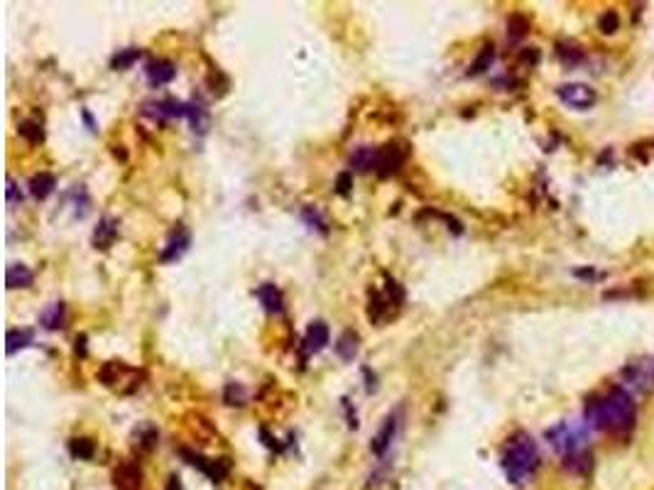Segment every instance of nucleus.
<instances>
[{
  "label": "nucleus",
  "instance_id": "1",
  "mask_svg": "<svg viewBox=\"0 0 654 490\" xmlns=\"http://www.w3.org/2000/svg\"><path fill=\"white\" fill-rule=\"evenodd\" d=\"M635 402L628 390L613 388L603 397H595L586 407V424L610 434H628L635 426Z\"/></svg>",
  "mask_w": 654,
  "mask_h": 490
},
{
  "label": "nucleus",
  "instance_id": "2",
  "mask_svg": "<svg viewBox=\"0 0 654 490\" xmlns=\"http://www.w3.org/2000/svg\"><path fill=\"white\" fill-rule=\"evenodd\" d=\"M539 466V451L530 434H515L503 453V469L510 483H525Z\"/></svg>",
  "mask_w": 654,
  "mask_h": 490
},
{
  "label": "nucleus",
  "instance_id": "3",
  "mask_svg": "<svg viewBox=\"0 0 654 490\" xmlns=\"http://www.w3.org/2000/svg\"><path fill=\"white\" fill-rule=\"evenodd\" d=\"M586 437H588V424H581V422H561V424H557L554 429L547 431L549 444L561 456L583 451Z\"/></svg>",
  "mask_w": 654,
  "mask_h": 490
},
{
  "label": "nucleus",
  "instance_id": "4",
  "mask_svg": "<svg viewBox=\"0 0 654 490\" xmlns=\"http://www.w3.org/2000/svg\"><path fill=\"white\" fill-rule=\"evenodd\" d=\"M407 160V150L400 142H387V145L377 147V160H375V172L380 177H390L397 169L402 167Z\"/></svg>",
  "mask_w": 654,
  "mask_h": 490
},
{
  "label": "nucleus",
  "instance_id": "5",
  "mask_svg": "<svg viewBox=\"0 0 654 490\" xmlns=\"http://www.w3.org/2000/svg\"><path fill=\"white\" fill-rule=\"evenodd\" d=\"M557 96L568 108H576V111H588L595 103V91L588 84H561L557 88Z\"/></svg>",
  "mask_w": 654,
  "mask_h": 490
},
{
  "label": "nucleus",
  "instance_id": "6",
  "mask_svg": "<svg viewBox=\"0 0 654 490\" xmlns=\"http://www.w3.org/2000/svg\"><path fill=\"white\" fill-rule=\"evenodd\" d=\"M622 375L628 377V383L633 385L635 390H642L647 393L649 388H654V358L652 361H639L633 363V366L625 368Z\"/></svg>",
  "mask_w": 654,
  "mask_h": 490
},
{
  "label": "nucleus",
  "instance_id": "7",
  "mask_svg": "<svg viewBox=\"0 0 654 490\" xmlns=\"http://www.w3.org/2000/svg\"><path fill=\"white\" fill-rule=\"evenodd\" d=\"M184 456L189 458V464L191 466H198V469L204 471L206 475H209L211 480H221L228 475V471H231V466H228V461L225 458H204L198 456V453H184Z\"/></svg>",
  "mask_w": 654,
  "mask_h": 490
},
{
  "label": "nucleus",
  "instance_id": "8",
  "mask_svg": "<svg viewBox=\"0 0 654 490\" xmlns=\"http://www.w3.org/2000/svg\"><path fill=\"white\" fill-rule=\"evenodd\" d=\"M145 74H147V79H150L152 86H162V84H169V81L177 76V66L167 59H157V62H150V64H147Z\"/></svg>",
  "mask_w": 654,
  "mask_h": 490
},
{
  "label": "nucleus",
  "instance_id": "9",
  "mask_svg": "<svg viewBox=\"0 0 654 490\" xmlns=\"http://www.w3.org/2000/svg\"><path fill=\"white\" fill-rule=\"evenodd\" d=\"M328 326L324 321H314L306 329V336H304V348H306V353H319V350H324L326 348V343H328Z\"/></svg>",
  "mask_w": 654,
  "mask_h": 490
},
{
  "label": "nucleus",
  "instance_id": "10",
  "mask_svg": "<svg viewBox=\"0 0 654 490\" xmlns=\"http://www.w3.org/2000/svg\"><path fill=\"white\" fill-rule=\"evenodd\" d=\"M140 480H142V471L135 464H123L115 471V485H118L120 490H138Z\"/></svg>",
  "mask_w": 654,
  "mask_h": 490
},
{
  "label": "nucleus",
  "instance_id": "11",
  "mask_svg": "<svg viewBox=\"0 0 654 490\" xmlns=\"http://www.w3.org/2000/svg\"><path fill=\"white\" fill-rule=\"evenodd\" d=\"M189 248V233L187 231H177L172 233L169 243H167L165 253H162V263H172V260H179Z\"/></svg>",
  "mask_w": 654,
  "mask_h": 490
},
{
  "label": "nucleus",
  "instance_id": "12",
  "mask_svg": "<svg viewBox=\"0 0 654 490\" xmlns=\"http://www.w3.org/2000/svg\"><path fill=\"white\" fill-rule=\"evenodd\" d=\"M563 469L571 471V473L576 475H586L590 469H593V456H590L588 451H576V453H568V456H563Z\"/></svg>",
  "mask_w": 654,
  "mask_h": 490
},
{
  "label": "nucleus",
  "instance_id": "13",
  "mask_svg": "<svg viewBox=\"0 0 654 490\" xmlns=\"http://www.w3.org/2000/svg\"><path fill=\"white\" fill-rule=\"evenodd\" d=\"M395 431H397V420H395V417H387L385 424H382V429L377 431L375 437H373V444H371L373 453L382 456V453L387 451V446H390L392 437H395Z\"/></svg>",
  "mask_w": 654,
  "mask_h": 490
},
{
  "label": "nucleus",
  "instance_id": "14",
  "mask_svg": "<svg viewBox=\"0 0 654 490\" xmlns=\"http://www.w3.org/2000/svg\"><path fill=\"white\" fill-rule=\"evenodd\" d=\"M32 280H35L32 270L27 267V265H20V263L10 265L6 272V282L10 290H17V287H30L32 285Z\"/></svg>",
  "mask_w": 654,
  "mask_h": 490
},
{
  "label": "nucleus",
  "instance_id": "15",
  "mask_svg": "<svg viewBox=\"0 0 654 490\" xmlns=\"http://www.w3.org/2000/svg\"><path fill=\"white\" fill-rule=\"evenodd\" d=\"M258 299H260V304H263L265 309H268L270 314H279L282 312V292L277 290L274 285H263V287H258Z\"/></svg>",
  "mask_w": 654,
  "mask_h": 490
},
{
  "label": "nucleus",
  "instance_id": "16",
  "mask_svg": "<svg viewBox=\"0 0 654 490\" xmlns=\"http://www.w3.org/2000/svg\"><path fill=\"white\" fill-rule=\"evenodd\" d=\"M54 187H57V179L49 172H39L30 179V191H32V196H37V199H47L54 191Z\"/></svg>",
  "mask_w": 654,
  "mask_h": 490
},
{
  "label": "nucleus",
  "instance_id": "17",
  "mask_svg": "<svg viewBox=\"0 0 654 490\" xmlns=\"http://www.w3.org/2000/svg\"><path fill=\"white\" fill-rule=\"evenodd\" d=\"M358 343H360L358 334H353V331H346V334L336 341L338 358H341V361H353L355 353H358Z\"/></svg>",
  "mask_w": 654,
  "mask_h": 490
},
{
  "label": "nucleus",
  "instance_id": "18",
  "mask_svg": "<svg viewBox=\"0 0 654 490\" xmlns=\"http://www.w3.org/2000/svg\"><path fill=\"white\" fill-rule=\"evenodd\" d=\"M39 321H42V326L49 331L62 329V326H64V304L62 302L49 304V307L42 312V317H39Z\"/></svg>",
  "mask_w": 654,
  "mask_h": 490
},
{
  "label": "nucleus",
  "instance_id": "19",
  "mask_svg": "<svg viewBox=\"0 0 654 490\" xmlns=\"http://www.w3.org/2000/svg\"><path fill=\"white\" fill-rule=\"evenodd\" d=\"M377 160V147H358V150L351 155V164L360 172H368V169H375Z\"/></svg>",
  "mask_w": 654,
  "mask_h": 490
},
{
  "label": "nucleus",
  "instance_id": "20",
  "mask_svg": "<svg viewBox=\"0 0 654 490\" xmlns=\"http://www.w3.org/2000/svg\"><path fill=\"white\" fill-rule=\"evenodd\" d=\"M115 233H118V226H115L111 218L101 221V226H98L96 233H93V243H96V248H111L113 241H115Z\"/></svg>",
  "mask_w": 654,
  "mask_h": 490
},
{
  "label": "nucleus",
  "instance_id": "21",
  "mask_svg": "<svg viewBox=\"0 0 654 490\" xmlns=\"http://www.w3.org/2000/svg\"><path fill=\"white\" fill-rule=\"evenodd\" d=\"M32 343V331H27V329H22V331H17V329H12V331H8V346H6V350H8V356H12L17 348H25V346H30Z\"/></svg>",
  "mask_w": 654,
  "mask_h": 490
},
{
  "label": "nucleus",
  "instance_id": "22",
  "mask_svg": "<svg viewBox=\"0 0 654 490\" xmlns=\"http://www.w3.org/2000/svg\"><path fill=\"white\" fill-rule=\"evenodd\" d=\"M17 133H20L27 142H32V145H39V142L44 140V130H42V125L35 123V120H22V123L17 125Z\"/></svg>",
  "mask_w": 654,
  "mask_h": 490
},
{
  "label": "nucleus",
  "instance_id": "23",
  "mask_svg": "<svg viewBox=\"0 0 654 490\" xmlns=\"http://www.w3.org/2000/svg\"><path fill=\"white\" fill-rule=\"evenodd\" d=\"M493 59H495V49L490 47H483L480 49V54L476 57V62L471 64V69H468V74L471 76H478V74H483L485 69H490V64H493Z\"/></svg>",
  "mask_w": 654,
  "mask_h": 490
},
{
  "label": "nucleus",
  "instance_id": "24",
  "mask_svg": "<svg viewBox=\"0 0 654 490\" xmlns=\"http://www.w3.org/2000/svg\"><path fill=\"white\" fill-rule=\"evenodd\" d=\"M530 32V20L525 15H510L507 20V37L510 39H522Z\"/></svg>",
  "mask_w": 654,
  "mask_h": 490
},
{
  "label": "nucleus",
  "instance_id": "25",
  "mask_svg": "<svg viewBox=\"0 0 654 490\" xmlns=\"http://www.w3.org/2000/svg\"><path fill=\"white\" fill-rule=\"evenodd\" d=\"M71 453L81 461H91L93 453H96V444L91 439H74L71 442Z\"/></svg>",
  "mask_w": 654,
  "mask_h": 490
},
{
  "label": "nucleus",
  "instance_id": "26",
  "mask_svg": "<svg viewBox=\"0 0 654 490\" xmlns=\"http://www.w3.org/2000/svg\"><path fill=\"white\" fill-rule=\"evenodd\" d=\"M125 370H128V368H125L120 361L106 363V366L101 368V380H103V385H115V383H118L120 373H125Z\"/></svg>",
  "mask_w": 654,
  "mask_h": 490
},
{
  "label": "nucleus",
  "instance_id": "27",
  "mask_svg": "<svg viewBox=\"0 0 654 490\" xmlns=\"http://www.w3.org/2000/svg\"><path fill=\"white\" fill-rule=\"evenodd\" d=\"M138 59H140V49H133V47L123 49V52H118L113 57V69H130Z\"/></svg>",
  "mask_w": 654,
  "mask_h": 490
},
{
  "label": "nucleus",
  "instance_id": "28",
  "mask_svg": "<svg viewBox=\"0 0 654 490\" xmlns=\"http://www.w3.org/2000/svg\"><path fill=\"white\" fill-rule=\"evenodd\" d=\"M189 120H191L194 130H198V133H206V128H209V115H206L204 106H189Z\"/></svg>",
  "mask_w": 654,
  "mask_h": 490
},
{
  "label": "nucleus",
  "instance_id": "29",
  "mask_svg": "<svg viewBox=\"0 0 654 490\" xmlns=\"http://www.w3.org/2000/svg\"><path fill=\"white\" fill-rule=\"evenodd\" d=\"M617 27H620V17H617V12L606 10L601 17H598V30H601L603 35H613V32H617Z\"/></svg>",
  "mask_w": 654,
  "mask_h": 490
},
{
  "label": "nucleus",
  "instance_id": "30",
  "mask_svg": "<svg viewBox=\"0 0 654 490\" xmlns=\"http://www.w3.org/2000/svg\"><path fill=\"white\" fill-rule=\"evenodd\" d=\"M557 54H559V59H561L563 64H568V66H574V64H579V62H583V54H581V49H576V47H559Z\"/></svg>",
  "mask_w": 654,
  "mask_h": 490
},
{
  "label": "nucleus",
  "instance_id": "31",
  "mask_svg": "<svg viewBox=\"0 0 654 490\" xmlns=\"http://www.w3.org/2000/svg\"><path fill=\"white\" fill-rule=\"evenodd\" d=\"M245 390H243V385L238 383H231L228 388H225V402L228 404H245Z\"/></svg>",
  "mask_w": 654,
  "mask_h": 490
},
{
  "label": "nucleus",
  "instance_id": "32",
  "mask_svg": "<svg viewBox=\"0 0 654 490\" xmlns=\"http://www.w3.org/2000/svg\"><path fill=\"white\" fill-rule=\"evenodd\" d=\"M336 191H338V194H348V191H351V174H348V172L338 174Z\"/></svg>",
  "mask_w": 654,
  "mask_h": 490
},
{
  "label": "nucleus",
  "instance_id": "33",
  "mask_svg": "<svg viewBox=\"0 0 654 490\" xmlns=\"http://www.w3.org/2000/svg\"><path fill=\"white\" fill-rule=\"evenodd\" d=\"M522 62L536 64V62H539V52H536V49H527V52H522Z\"/></svg>",
  "mask_w": 654,
  "mask_h": 490
},
{
  "label": "nucleus",
  "instance_id": "34",
  "mask_svg": "<svg viewBox=\"0 0 654 490\" xmlns=\"http://www.w3.org/2000/svg\"><path fill=\"white\" fill-rule=\"evenodd\" d=\"M167 490H182V483H179L177 475H172V478L167 480Z\"/></svg>",
  "mask_w": 654,
  "mask_h": 490
}]
</instances>
